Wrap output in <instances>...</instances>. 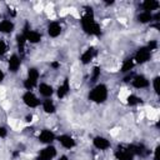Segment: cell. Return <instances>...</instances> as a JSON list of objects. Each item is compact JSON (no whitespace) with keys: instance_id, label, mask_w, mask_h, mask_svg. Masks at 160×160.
<instances>
[{"instance_id":"4316f807","label":"cell","mask_w":160,"mask_h":160,"mask_svg":"<svg viewBox=\"0 0 160 160\" xmlns=\"http://www.w3.org/2000/svg\"><path fill=\"white\" fill-rule=\"evenodd\" d=\"M6 51H8V45H6V42H5L2 39H0V56L4 55Z\"/></svg>"},{"instance_id":"8fae6325","label":"cell","mask_w":160,"mask_h":160,"mask_svg":"<svg viewBox=\"0 0 160 160\" xmlns=\"http://www.w3.org/2000/svg\"><path fill=\"white\" fill-rule=\"evenodd\" d=\"M48 34L50 38H58L61 34V25L58 21H51L48 25Z\"/></svg>"},{"instance_id":"e0dca14e","label":"cell","mask_w":160,"mask_h":160,"mask_svg":"<svg viewBox=\"0 0 160 160\" xmlns=\"http://www.w3.org/2000/svg\"><path fill=\"white\" fill-rule=\"evenodd\" d=\"M14 28H15V25L11 20L5 19V20L0 21V32H2V34H10L14 30Z\"/></svg>"},{"instance_id":"836d02e7","label":"cell","mask_w":160,"mask_h":160,"mask_svg":"<svg viewBox=\"0 0 160 160\" xmlns=\"http://www.w3.org/2000/svg\"><path fill=\"white\" fill-rule=\"evenodd\" d=\"M58 160H70V159H69V158H68L66 155H61V156H60V158H59Z\"/></svg>"},{"instance_id":"44dd1931","label":"cell","mask_w":160,"mask_h":160,"mask_svg":"<svg viewBox=\"0 0 160 160\" xmlns=\"http://www.w3.org/2000/svg\"><path fill=\"white\" fill-rule=\"evenodd\" d=\"M39 76H40V72H39V70L36 68H30L28 70V78L26 79H29V80H31V81H34V82L38 84Z\"/></svg>"},{"instance_id":"2e32d148","label":"cell","mask_w":160,"mask_h":160,"mask_svg":"<svg viewBox=\"0 0 160 160\" xmlns=\"http://www.w3.org/2000/svg\"><path fill=\"white\" fill-rule=\"evenodd\" d=\"M115 158L118 160H134V155L126 149H119L115 151Z\"/></svg>"},{"instance_id":"30bf717a","label":"cell","mask_w":160,"mask_h":160,"mask_svg":"<svg viewBox=\"0 0 160 160\" xmlns=\"http://www.w3.org/2000/svg\"><path fill=\"white\" fill-rule=\"evenodd\" d=\"M92 144L98 150H108L111 146L109 139H106L104 136H95L92 140Z\"/></svg>"},{"instance_id":"7a4b0ae2","label":"cell","mask_w":160,"mask_h":160,"mask_svg":"<svg viewBox=\"0 0 160 160\" xmlns=\"http://www.w3.org/2000/svg\"><path fill=\"white\" fill-rule=\"evenodd\" d=\"M108 88H106V85H104V84H98V85H95L91 90H90V92H89V99L91 100V101H94V102H96V104H101V102H104L106 99H108Z\"/></svg>"},{"instance_id":"9a60e30c","label":"cell","mask_w":160,"mask_h":160,"mask_svg":"<svg viewBox=\"0 0 160 160\" xmlns=\"http://www.w3.org/2000/svg\"><path fill=\"white\" fill-rule=\"evenodd\" d=\"M94 56H95V49H94V48H89V49H86V50L82 52V55H81V58H80V61H81L84 65H88V64H90V61L94 59Z\"/></svg>"},{"instance_id":"ba28073f","label":"cell","mask_w":160,"mask_h":160,"mask_svg":"<svg viewBox=\"0 0 160 160\" xmlns=\"http://www.w3.org/2000/svg\"><path fill=\"white\" fill-rule=\"evenodd\" d=\"M131 85L135 89H146L150 85V81L144 75H136V76H134L131 79Z\"/></svg>"},{"instance_id":"f1b7e54d","label":"cell","mask_w":160,"mask_h":160,"mask_svg":"<svg viewBox=\"0 0 160 160\" xmlns=\"http://www.w3.org/2000/svg\"><path fill=\"white\" fill-rule=\"evenodd\" d=\"M8 135V130L4 126H0V138H5Z\"/></svg>"},{"instance_id":"d6a6232c","label":"cell","mask_w":160,"mask_h":160,"mask_svg":"<svg viewBox=\"0 0 160 160\" xmlns=\"http://www.w3.org/2000/svg\"><path fill=\"white\" fill-rule=\"evenodd\" d=\"M51 66H52V68H54V69H56V68H59V66H60V64H59V62H56V61H55V62H51Z\"/></svg>"},{"instance_id":"484cf974","label":"cell","mask_w":160,"mask_h":160,"mask_svg":"<svg viewBox=\"0 0 160 160\" xmlns=\"http://www.w3.org/2000/svg\"><path fill=\"white\" fill-rule=\"evenodd\" d=\"M159 76H155L154 79H152V88H154V91H155V94H158L159 95Z\"/></svg>"},{"instance_id":"277c9868","label":"cell","mask_w":160,"mask_h":160,"mask_svg":"<svg viewBox=\"0 0 160 160\" xmlns=\"http://www.w3.org/2000/svg\"><path fill=\"white\" fill-rule=\"evenodd\" d=\"M55 156H56V149H55V146H52L50 144L40 150L38 160H52Z\"/></svg>"},{"instance_id":"ac0fdd59","label":"cell","mask_w":160,"mask_h":160,"mask_svg":"<svg viewBox=\"0 0 160 160\" xmlns=\"http://www.w3.org/2000/svg\"><path fill=\"white\" fill-rule=\"evenodd\" d=\"M69 91H70V84H69V80L65 79V80L62 81V84H60L59 88H58V91H56L58 98H59V99H62Z\"/></svg>"},{"instance_id":"cb8c5ba5","label":"cell","mask_w":160,"mask_h":160,"mask_svg":"<svg viewBox=\"0 0 160 160\" xmlns=\"http://www.w3.org/2000/svg\"><path fill=\"white\" fill-rule=\"evenodd\" d=\"M16 42H18V48H19V50H21V51H22L24 45H25V42H26L25 36H24L22 34H19V35L16 36Z\"/></svg>"},{"instance_id":"83f0119b","label":"cell","mask_w":160,"mask_h":160,"mask_svg":"<svg viewBox=\"0 0 160 160\" xmlns=\"http://www.w3.org/2000/svg\"><path fill=\"white\" fill-rule=\"evenodd\" d=\"M150 51H152V50H156L158 49V41L156 40H150V42L148 44V46H146Z\"/></svg>"},{"instance_id":"d4e9b609","label":"cell","mask_w":160,"mask_h":160,"mask_svg":"<svg viewBox=\"0 0 160 160\" xmlns=\"http://www.w3.org/2000/svg\"><path fill=\"white\" fill-rule=\"evenodd\" d=\"M100 72H101V71H100V69H99L98 66L92 69V74H91V81H92V82H95V81L100 78Z\"/></svg>"},{"instance_id":"6da1fadb","label":"cell","mask_w":160,"mask_h":160,"mask_svg":"<svg viewBox=\"0 0 160 160\" xmlns=\"http://www.w3.org/2000/svg\"><path fill=\"white\" fill-rule=\"evenodd\" d=\"M81 26H82V30L89 34V35H100L101 34V30H100V26L99 24L95 21L94 19V14L90 10L86 11V14L81 18Z\"/></svg>"},{"instance_id":"d6986e66","label":"cell","mask_w":160,"mask_h":160,"mask_svg":"<svg viewBox=\"0 0 160 160\" xmlns=\"http://www.w3.org/2000/svg\"><path fill=\"white\" fill-rule=\"evenodd\" d=\"M138 21L141 24H148L154 21V14L152 12H148V11H141L138 15Z\"/></svg>"},{"instance_id":"4fadbf2b","label":"cell","mask_w":160,"mask_h":160,"mask_svg":"<svg viewBox=\"0 0 160 160\" xmlns=\"http://www.w3.org/2000/svg\"><path fill=\"white\" fill-rule=\"evenodd\" d=\"M38 88H39V92H40V95L44 96V98H46V99L51 98V95L54 94V89H52V86H51L50 84L41 82V84H39Z\"/></svg>"},{"instance_id":"52a82bcc","label":"cell","mask_w":160,"mask_h":160,"mask_svg":"<svg viewBox=\"0 0 160 160\" xmlns=\"http://www.w3.org/2000/svg\"><path fill=\"white\" fill-rule=\"evenodd\" d=\"M20 66H21V59H20V56L16 55V54H12L9 58V60H8V69H9V71L12 72V74H15V72L19 71Z\"/></svg>"},{"instance_id":"f546056e","label":"cell","mask_w":160,"mask_h":160,"mask_svg":"<svg viewBox=\"0 0 160 160\" xmlns=\"http://www.w3.org/2000/svg\"><path fill=\"white\" fill-rule=\"evenodd\" d=\"M159 145L155 148V150H154V160H159Z\"/></svg>"},{"instance_id":"ffe728a7","label":"cell","mask_w":160,"mask_h":160,"mask_svg":"<svg viewBox=\"0 0 160 160\" xmlns=\"http://www.w3.org/2000/svg\"><path fill=\"white\" fill-rule=\"evenodd\" d=\"M41 105H42V110H44L46 114H54L55 110H56L55 104H54L52 100H50V99H45Z\"/></svg>"},{"instance_id":"5b68a950","label":"cell","mask_w":160,"mask_h":160,"mask_svg":"<svg viewBox=\"0 0 160 160\" xmlns=\"http://www.w3.org/2000/svg\"><path fill=\"white\" fill-rule=\"evenodd\" d=\"M22 35L25 36L26 41H29L30 44H38V42L41 41V34L39 31L28 29V26H25V29L22 31Z\"/></svg>"},{"instance_id":"5bb4252c","label":"cell","mask_w":160,"mask_h":160,"mask_svg":"<svg viewBox=\"0 0 160 160\" xmlns=\"http://www.w3.org/2000/svg\"><path fill=\"white\" fill-rule=\"evenodd\" d=\"M141 6H142L144 11L152 12V11H155V10H158V9H159L160 2H159V1H156V0H145V1L141 4Z\"/></svg>"},{"instance_id":"8992f818","label":"cell","mask_w":160,"mask_h":160,"mask_svg":"<svg viewBox=\"0 0 160 160\" xmlns=\"http://www.w3.org/2000/svg\"><path fill=\"white\" fill-rule=\"evenodd\" d=\"M22 101L29 108H38L40 105V100L38 99V96L32 91H26L22 95Z\"/></svg>"},{"instance_id":"9c48e42d","label":"cell","mask_w":160,"mask_h":160,"mask_svg":"<svg viewBox=\"0 0 160 160\" xmlns=\"http://www.w3.org/2000/svg\"><path fill=\"white\" fill-rule=\"evenodd\" d=\"M55 139H56L55 134H54L51 130H48V129L42 130V131L39 134V141L42 142V144H46V145H50Z\"/></svg>"},{"instance_id":"7c38bea8","label":"cell","mask_w":160,"mask_h":160,"mask_svg":"<svg viewBox=\"0 0 160 160\" xmlns=\"http://www.w3.org/2000/svg\"><path fill=\"white\" fill-rule=\"evenodd\" d=\"M58 141L65 149H72L75 146V140L70 135H60L58 136Z\"/></svg>"},{"instance_id":"4dcf8cb0","label":"cell","mask_w":160,"mask_h":160,"mask_svg":"<svg viewBox=\"0 0 160 160\" xmlns=\"http://www.w3.org/2000/svg\"><path fill=\"white\" fill-rule=\"evenodd\" d=\"M25 121H28V122H31V121H32V115H31V114H30V115H28Z\"/></svg>"},{"instance_id":"3957f363","label":"cell","mask_w":160,"mask_h":160,"mask_svg":"<svg viewBox=\"0 0 160 160\" xmlns=\"http://www.w3.org/2000/svg\"><path fill=\"white\" fill-rule=\"evenodd\" d=\"M150 56H151V51L144 46V48H140L136 52H135V56H134V61L136 64H145L150 60Z\"/></svg>"},{"instance_id":"7402d4cb","label":"cell","mask_w":160,"mask_h":160,"mask_svg":"<svg viewBox=\"0 0 160 160\" xmlns=\"http://www.w3.org/2000/svg\"><path fill=\"white\" fill-rule=\"evenodd\" d=\"M134 65H135V61H134V59H126V60H124V62H122V66H121V72H129L130 70H132V68H134Z\"/></svg>"},{"instance_id":"1f68e13d","label":"cell","mask_w":160,"mask_h":160,"mask_svg":"<svg viewBox=\"0 0 160 160\" xmlns=\"http://www.w3.org/2000/svg\"><path fill=\"white\" fill-rule=\"evenodd\" d=\"M4 79H5V74L2 72V70H0V82H1Z\"/></svg>"},{"instance_id":"603a6c76","label":"cell","mask_w":160,"mask_h":160,"mask_svg":"<svg viewBox=\"0 0 160 160\" xmlns=\"http://www.w3.org/2000/svg\"><path fill=\"white\" fill-rule=\"evenodd\" d=\"M126 102H128V105H130V106H135V105H138L139 102H141V99L140 98H138L136 95H129L128 98H126Z\"/></svg>"}]
</instances>
